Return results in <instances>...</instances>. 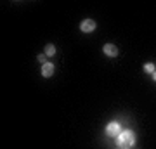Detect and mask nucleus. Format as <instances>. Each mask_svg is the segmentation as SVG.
<instances>
[{"mask_svg": "<svg viewBox=\"0 0 156 149\" xmlns=\"http://www.w3.org/2000/svg\"><path fill=\"white\" fill-rule=\"evenodd\" d=\"M106 135L108 137H118L120 135V125L116 122H111L106 127Z\"/></svg>", "mask_w": 156, "mask_h": 149, "instance_id": "2", "label": "nucleus"}, {"mask_svg": "<svg viewBox=\"0 0 156 149\" xmlns=\"http://www.w3.org/2000/svg\"><path fill=\"white\" fill-rule=\"evenodd\" d=\"M102 52H104L106 55H109V57H116L118 55V49L113 44H106L104 47H102Z\"/></svg>", "mask_w": 156, "mask_h": 149, "instance_id": "4", "label": "nucleus"}, {"mask_svg": "<svg viewBox=\"0 0 156 149\" xmlns=\"http://www.w3.org/2000/svg\"><path fill=\"white\" fill-rule=\"evenodd\" d=\"M42 75H44L45 78H49L54 75V64L52 62H45L44 66H42Z\"/></svg>", "mask_w": 156, "mask_h": 149, "instance_id": "5", "label": "nucleus"}, {"mask_svg": "<svg viewBox=\"0 0 156 149\" xmlns=\"http://www.w3.org/2000/svg\"><path fill=\"white\" fill-rule=\"evenodd\" d=\"M153 78H154V80H156V71H154V73H153Z\"/></svg>", "mask_w": 156, "mask_h": 149, "instance_id": "9", "label": "nucleus"}, {"mask_svg": "<svg viewBox=\"0 0 156 149\" xmlns=\"http://www.w3.org/2000/svg\"><path fill=\"white\" fill-rule=\"evenodd\" d=\"M144 71L146 73H154V64H153V62H147L144 66Z\"/></svg>", "mask_w": 156, "mask_h": 149, "instance_id": "7", "label": "nucleus"}, {"mask_svg": "<svg viewBox=\"0 0 156 149\" xmlns=\"http://www.w3.org/2000/svg\"><path fill=\"white\" fill-rule=\"evenodd\" d=\"M37 59H38L40 62H44V64H45V54H40L38 57H37Z\"/></svg>", "mask_w": 156, "mask_h": 149, "instance_id": "8", "label": "nucleus"}, {"mask_svg": "<svg viewBox=\"0 0 156 149\" xmlns=\"http://www.w3.org/2000/svg\"><path fill=\"white\" fill-rule=\"evenodd\" d=\"M116 144H118V147H122V149H128V147H132L135 144V135L132 130H125V132H120V135L116 137Z\"/></svg>", "mask_w": 156, "mask_h": 149, "instance_id": "1", "label": "nucleus"}, {"mask_svg": "<svg viewBox=\"0 0 156 149\" xmlns=\"http://www.w3.org/2000/svg\"><path fill=\"white\" fill-rule=\"evenodd\" d=\"M56 54V47L52 44H47L45 45V55H54Z\"/></svg>", "mask_w": 156, "mask_h": 149, "instance_id": "6", "label": "nucleus"}, {"mask_svg": "<svg viewBox=\"0 0 156 149\" xmlns=\"http://www.w3.org/2000/svg\"><path fill=\"white\" fill-rule=\"evenodd\" d=\"M80 30H82L83 33H90V31H94V30H95V21H92V19H85V21H82Z\"/></svg>", "mask_w": 156, "mask_h": 149, "instance_id": "3", "label": "nucleus"}]
</instances>
